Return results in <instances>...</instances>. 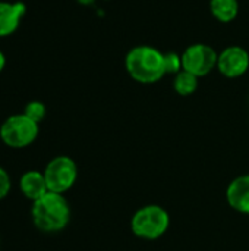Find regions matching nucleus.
Here are the masks:
<instances>
[{"mask_svg": "<svg viewBox=\"0 0 249 251\" xmlns=\"http://www.w3.org/2000/svg\"><path fill=\"white\" fill-rule=\"evenodd\" d=\"M69 219L70 207L63 194L48 191L32 204V221L43 232H59L69 224Z\"/></svg>", "mask_w": 249, "mask_h": 251, "instance_id": "f257e3e1", "label": "nucleus"}, {"mask_svg": "<svg viewBox=\"0 0 249 251\" xmlns=\"http://www.w3.org/2000/svg\"><path fill=\"white\" fill-rule=\"evenodd\" d=\"M128 74L141 84H153L163 78L164 54L150 46H138L132 49L125 60Z\"/></svg>", "mask_w": 249, "mask_h": 251, "instance_id": "f03ea898", "label": "nucleus"}, {"mask_svg": "<svg viewBox=\"0 0 249 251\" xmlns=\"http://www.w3.org/2000/svg\"><path fill=\"white\" fill-rule=\"evenodd\" d=\"M170 226L167 210L157 204H148L138 209L131 219L134 235L142 240H157L163 237Z\"/></svg>", "mask_w": 249, "mask_h": 251, "instance_id": "7ed1b4c3", "label": "nucleus"}, {"mask_svg": "<svg viewBox=\"0 0 249 251\" xmlns=\"http://www.w3.org/2000/svg\"><path fill=\"white\" fill-rule=\"evenodd\" d=\"M38 135V124L23 115H13L7 118L1 128L0 137L3 143L12 149H22L29 146Z\"/></svg>", "mask_w": 249, "mask_h": 251, "instance_id": "20e7f679", "label": "nucleus"}, {"mask_svg": "<svg viewBox=\"0 0 249 251\" xmlns=\"http://www.w3.org/2000/svg\"><path fill=\"white\" fill-rule=\"evenodd\" d=\"M44 178L47 182V188L51 193L63 194L70 190L78 178L76 163L68 156L54 157L44 171Z\"/></svg>", "mask_w": 249, "mask_h": 251, "instance_id": "39448f33", "label": "nucleus"}, {"mask_svg": "<svg viewBox=\"0 0 249 251\" xmlns=\"http://www.w3.org/2000/svg\"><path fill=\"white\" fill-rule=\"evenodd\" d=\"M219 54L207 44L189 46L182 54V69L194 74L195 76H204L217 66Z\"/></svg>", "mask_w": 249, "mask_h": 251, "instance_id": "423d86ee", "label": "nucleus"}, {"mask_svg": "<svg viewBox=\"0 0 249 251\" xmlns=\"http://www.w3.org/2000/svg\"><path fill=\"white\" fill-rule=\"evenodd\" d=\"M220 74L227 78H238L244 75L249 68V54L244 47L230 46L225 49L217 59Z\"/></svg>", "mask_w": 249, "mask_h": 251, "instance_id": "0eeeda50", "label": "nucleus"}, {"mask_svg": "<svg viewBox=\"0 0 249 251\" xmlns=\"http://www.w3.org/2000/svg\"><path fill=\"white\" fill-rule=\"evenodd\" d=\"M226 200L233 210L249 215V175H241L229 184Z\"/></svg>", "mask_w": 249, "mask_h": 251, "instance_id": "6e6552de", "label": "nucleus"}, {"mask_svg": "<svg viewBox=\"0 0 249 251\" xmlns=\"http://www.w3.org/2000/svg\"><path fill=\"white\" fill-rule=\"evenodd\" d=\"M26 7L23 3L0 1V37H7L16 31Z\"/></svg>", "mask_w": 249, "mask_h": 251, "instance_id": "1a4fd4ad", "label": "nucleus"}, {"mask_svg": "<svg viewBox=\"0 0 249 251\" xmlns=\"http://www.w3.org/2000/svg\"><path fill=\"white\" fill-rule=\"evenodd\" d=\"M21 190L23 196L32 201H37L43 196L48 193L47 182L44 178V174L37 172V171H29L22 175L21 178Z\"/></svg>", "mask_w": 249, "mask_h": 251, "instance_id": "9d476101", "label": "nucleus"}, {"mask_svg": "<svg viewBox=\"0 0 249 251\" xmlns=\"http://www.w3.org/2000/svg\"><path fill=\"white\" fill-rule=\"evenodd\" d=\"M210 7H211L213 15L219 21L229 22L238 15L239 3H238V0H211Z\"/></svg>", "mask_w": 249, "mask_h": 251, "instance_id": "9b49d317", "label": "nucleus"}, {"mask_svg": "<svg viewBox=\"0 0 249 251\" xmlns=\"http://www.w3.org/2000/svg\"><path fill=\"white\" fill-rule=\"evenodd\" d=\"M173 88L181 96H191L198 88V76L188 71H181L173 79Z\"/></svg>", "mask_w": 249, "mask_h": 251, "instance_id": "f8f14e48", "label": "nucleus"}, {"mask_svg": "<svg viewBox=\"0 0 249 251\" xmlns=\"http://www.w3.org/2000/svg\"><path fill=\"white\" fill-rule=\"evenodd\" d=\"M23 113H25L29 119H32V121H35V122L38 124V122L43 121L44 116H45V106H44L43 103H40V101H31V103L26 104Z\"/></svg>", "mask_w": 249, "mask_h": 251, "instance_id": "ddd939ff", "label": "nucleus"}, {"mask_svg": "<svg viewBox=\"0 0 249 251\" xmlns=\"http://www.w3.org/2000/svg\"><path fill=\"white\" fill-rule=\"evenodd\" d=\"M182 68V56H178L176 53H166L164 54V69L166 74H178Z\"/></svg>", "mask_w": 249, "mask_h": 251, "instance_id": "4468645a", "label": "nucleus"}, {"mask_svg": "<svg viewBox=\"0 0 249 251\" xmlns=\"http://www.w3.org/2000/svg\"><path fill=\"white\" fill-rule=\"evenodd\" d=\"M9 190H10V178L7 172L3 168H0V200L7 196Z\"/></svg>", "mask_w": 249, "mask_h": 251, "instance_id": "2eb2a0df", "label": "nucleus"}, {"mask_svg": "<svg viewBox=\"0 0 249 251\" xmlns=\"http://www.w3.org/2000/svg\"><path fill=\"white\" fill-rule=\"evenodd\" d=\"M4 65H6V59H4V54L0 51V72H1V69L4 68Z\"/></svg>", "mask_w": 249, "mask_h": 251, "instance_id": "dca6fc26", "label": "nucleus"}]
</instances>
